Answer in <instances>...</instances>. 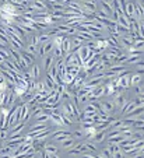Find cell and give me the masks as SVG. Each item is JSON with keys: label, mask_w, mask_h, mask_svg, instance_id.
Instances as JSON below:
<instances>
[{"label": "cell", "mask_w": 144, "mask_h": 158, "mask_svg": "<svg viewBox=\"0 0 144 158\" xmlns=\"http://www.w3.org/2000/svg\"><path fill=\"white\" fill-rule=\"evenodd\" d=\"M84 45L87 46L88 49H90V51H94V52H97V53H101V52H99V49H98V45H97V41H95V39H90V41H85Z\"/></svg>", "instance_id": "obj_19"}, {"label": "cell", "mask_w": 144, "mask_h": 158, "mask_svg": "<svg viewBox=\"0 0 144 158\" xmlns=\"http://www.w3.org/2000/svg\"><path fill=\"white\" fill-rule=\"evenodd\" d=\"M81 69H83V67H78V66H76V64H70V66H66V73H69L73 77H76V76H78V73L81 72Z\"/></svg>", "instance_id": "obj_18"}, {"label": "cell", "mask_w": 144, "mask_h": 158, "mask_svg": "<svg viewBox=\"0 0 144 158\" xmlns=\"http://www.w3.org/2000/svg\"><path fill=\"white\" fill-rule=\"evenodd\" d=\"M88 52H90V49H88L85 45H83V46L78 49V52H77V56H78V59L81 60V63H83V64H84V63L88 60Z\"/></svg>", "instance_id": "obj_7"}, {"label": "cell", "mask_w": 144, "mask_h": 158, "mask_svg": "<svg viewBox=\"0 0 144 158\" xmlns=\"http://www.w3.org/2000/svg\"><path fill=\"white\" fill-rule=\"evenodd\" d=\"M76 144V140L73 137H69V139H66V140H63L62 141V148L63 150H70L73 146Z\"/></svg>", "instance_id": "obj_22"}, {"label": "cell", "mask_w": 144, "mask_h": 158, "mask_svg": "<svg viewBox=\"0 0 144 158\" xmlns=\"http://www.w3.org/2000/svg\"><path fill=\"white\" fill-rule=\"evenodd\" d=\"M0 158H17L14 154H10V155H2Z\"/></svg>", "instance_id": "obj_45"}, {"label": "cell", "mask_w": 144, "mask_h": 158, "mask_svg": "<svg viewBox=\"0 0 144 158\" xmlns=\"http://www.w3.org/2000/svg\"><path fill=\"white\" fill-rule=\"evenodd\" d=\"M129 101V99L126 98V97L123 95V94H115V99H113V104H115V109L119 110L123 108V105L126 104V102Z\"/></svg>", "instance_id": "obj_4"}, {"label": "cell", "mask_w": 144, "mask_h": 158, "mask_svg": "<svg viewBox=\"0 0 144 158\" xmlns=\"http://www.w3.org/2000/svg\"><path fill=\"white\" fill-rule=\"evenodd\" d=\"M7 139H9V130H6V129H0V140L6 141Z\"/></svg>", "instance_id": "obj_36"}, {"label": "cell", "mask_w": 144, "mask_h": 158, "mask_svg": "<svg viewBox=\"0 0 144 158\" xmlns=\"http://www.w3.org/2000/svg\"><path fill=\"white\" fill-rule=\"evenodd\" d=\"M72 137L74 139V140H77V139H84L85 134H84V130H83V127L74 129V130L72 131Z\"/></svg>", "instance_id": "obj_24"}, {"label": "cell", "mask_w": 144, "mask_h": 158, "mask_svg": "<svg viewBox=\"0 0 144 158\" xmlns=\"http://www.w3.org/2000/svg\"><path fill=\"white\" fill-rule=\"evenodd\" d=\"M106 136H108V130H99V131H97L95 137H94L93 141L95 144H99V143H102V141L106 140Z\"/></svg>", "instance_id": "obj_11"}, {"label": "cell", "mask_w": 144, "mask_h": 158, "mask_svg": "<svg viewBox=\"0 0 144 158\" xmlns=\"http://www.w3.org/2000/svg\"><path fill=\"white\" fill-rule=\"evenodd\" d=\"M62 52H63V57L66 56V55H69L70 52H72V41H70V38H64L63 39V44H62Z\"/></svg>", "instance_id": "obj_10"}, {"label": "cell", "mask_w": 144, "mask_h": 158, "mask_svg": "<svg viewBox=\"0 0 144 158\" xmlns=\"http://www.w3.org/2000/svg\"><path fill=\"white\" fill-rule=\"evenodd\" d=\"M134 66L137 67V69H144V60H141V59H140Z\"/></svg>", "instance_id": "obj_43"}, {"label": "cell", "mask_w": 144, "mask_h": 158, "mask_svg": "<svg viewBox=\"0 0 144 158\" xmlns=\"http://www.w3.org/2000/svg\"><path fill=\"white\" fill-rule=\"evenodd\" d=\"M28 74H30V77L32 78V80H39V77H41V66L34 63V64L31 66Z\"/></svg>", "instance_id": "obj_6"}, {"label": "cell", "mask_w": 144, "mask_h": 158, "mask_svg": "<svg viewBox=\"0 0 144 158\" xmlns=\"http://www.w3.org/2000/svg\"><path fill=\"white\" fill-rule=\"evenodd\" d=\"M108 150L112 152V155H113V152H116L117 150H120L119 144H115V143H108Z\"/></svg>", "instance_id": "obj_35"}, {"label": "cell", "mask_w": 144, "mask_h": 158, "mask_svg": "<svg viewBox=\"0 0 144 158\" xmlns=\"http://www.w3.org/2000/svg\"><path fill=\"white\" fill-rule=\"evenodd\" d=\"M46 129H51V127H49V123H36V125L31 126V127H30V131H28L27 134H30V136H34L35 133L43 131V130H46Z\"/></svg>", "instance_id": "obj_3"}, {"label": "cell", "mask_w": 144, "mask_h": 158, "mask_svg": "<svg viewBox=\"0 0 144 158\" xmlns=\"http://www.w3.org/2000/svg\"><path fill=\"white\" fill-rule=\"evenodd\" d=\"M133 127H134L136 131H140V133H143L144 131V120L141 119H134V122H133Z\"/></svg>", "instance_id": "obj_23"}, {"label": "cell", "mask_w": 144, "mask_h": 158, "mask_svg": "<svg viewBox=\"0 0 144 158\" xmlns=\"http://www.w3.org/2000/svg\"><path fill=\"white\" fill-rule=\"evenodd\" d=\"M101 104V108H102V110H105L106 114H112V112H116V109H115V104H113V101H102V102H99Z\"/></svg>", "instance_id": "obj_9"}, {"label": "cell", "mask_w": 144, "mask_h": 158, "mask_svg": "<svg viewBox=\"0 0 144 158\" xmlns=\"http://www.w3.org/2000/svg\"><path fill=\"white\" fill-rule=\"evenodd\" d=\"M93 95L97 99L101 98L102 95H105V87H104V85H98V87H95V88L93 89Z\"/></svg>", "instance_id": "obj_20"}, {"label": "cell", "mask_w": 144, "mask_h": 158, "mask_svg": "<svg viewBox=\"0 0 144 158\" xmlns=\"http://www.w3.org/2000/svg\"><path fill=\"white\" fill-rule=\"evenodd\" d=\"M127 59H129V55L123 53V55H120V56H117L116 59H115V63H116V64H125V63H127Z\"/></svg>", "instance_id": "obj_30"}, {"label": "cell", "mask_w": 144, "mask_h": 158, "mask_svg": "<svg viewBox=\"0 0 144 158\" xmlns=\"http://www.w3.org/2000/svg\"><path fill=\"white\" fill-rule=\"evenodd\" d=\"M105 95H115V93H116V85L112 83H106L105 85Z\"/></svg>", "instance_id": "obj_21"}, {"label": "cell", "mask_w": 144, "mask_h": 158, "mask_svg": "<svg viewBox=\"0 0 144 158\" xmlns=\"http://www.w3.org/2000/svg\"><path fill=\"white\" fill-rule=\"evenodd\" d=\"M143 49H144V48H143Z\"/></svg>", "instance_id": "obj_48"}, {"label": "cell", "mask_w": 144, "mask_h": 158, "mask_svg": "<svg viewBox=\"0 0 144 158\" xmlns=\"http://www.w3.org/2000/svg\"><path fill=\"white\" fill-rule=\"evenodd\" d=\"M141 81H143V77H141V74L132 73V76H130V87L138 85V84H141Z\"/></svg>", "instance_id": "obj_15"}, {"label": "cell", "mask_w": 144, "mask_h": 158, "mask_svg": "<svg viewBox=\"0 0 144 158\" xmlns=\"http://www.w3.org/2000/svg\"><path fill=\"white\" fill-rule=\"evenodd\" d=\"M15 94L13 93V91H9V94H7V98H6V102H4V105L3 106H6V108H11L13 105H14V102H15Z\"/></svg>", "instance_id": "obj_16"}, {"label": "cell", "mask_w": 144, "mask_h": 158, "mask_svg": "<svg viewBox=\"0 0 144 158\" xmlns=\"http://www.w3.org/2000/svg\"><path fill=\"white\" fill-rule=\"evenodd\" d=\"M113 158H126V155L122 150H117L116 152H113Z\"/></svg>", "instance_id": "obj_42"}, {"label": "cell", "mask_w": 144, "mask_h": 158, "mask_svg": "<svg viewBox=\"0 0 144 158\" xmlns=\"http://www.w3.org/2000/svg\"><path fill=\"white\" fill-rule=\"evenodd\" d=\"M53 62H55V57L52 56V53L43 56V66H42V69L45 70V72H48V70L51 69V66L53 64Z\"/></svg>", "instance_id": "obj_12"}, {"label": "cell", "mask_w": 144, "mask_h": 158, "mask_svg": "<svg viewBox=\"0 0 144 158\" xmlns=\"http://www.w3.org/2000/svg\"><path fill=\"white\" fill-rule=\"evenodd\" d=\"M31 45H34V46H41V44H39V35H34L31 36Z\"/></svg>", "instance_id": "obj_39"}, {"label": "cell", "mask_w": 144, "mask_h": 158, "mask_svg": "<svg viewBox=\"0 0 144 158\" xmlns=\"http://www.w3.org/2000/svg\"><path fill=\"white\" fill-rule=\"evenodd\" d=\"M49 123H52L53 126H57V127H63L62 118H60V115H56V114H52L49 116Z\"/></svg>", "instance_id": "obj_14"}, {"label": "cell", "mask_w": 144, "mask_h": 158, "mask_svg": "<svg viewBox=\"0 0 144 158\" xmlns=\"http://www.w3.org/2000/svg\"><path fill=\"white\" fill-rule=\"evenodd\" d=\"M53 48H55L53 42H52V39H51V41H48V42H45V44L41 45V48H38V55L41 57H43V56H46V55L52 53Z\"/></svg>", "instance_id": "obj_2"}, {"label": "cell", "mask_w": 144, "mask_h": 158, "mask_svg": "<svg viewBox=\"0 0 144 158\" xmlns=\"http://www.w3.org/2000/svg\"><path fill=\"white\" fill-rule=\"evenodd\" d=\"M62 80H63V84H66V85H72L73 81H74V77H73L72 74H69V73H66V74H63Z\"/></svg>", "instance_id": "obj_32"}, {"label": "cell", "mask_w": 144, "mask_h": 158, "mask_svg": "<svg viewBox=\"0 0 144 158\" xmlns=\"http://www.w3.org/2000/svg\"><path fill=\"white\" fill-rule=\"evenodd\" d=\"M41 2H46V0H41Z\"/></svg>", "instance_id": "obj_47"}, {"label": "cell", "mask_w": 144, "mask_h": 158, "mask_svg": "<svg viewBox=\"0 0 144 158\" xmlns=\"http://www.w3.org/2000/svg\"><path fill=\"white\" fill-rule=\"evenodd\" d=\"M51 39H52V36L49 35V32H43V34H41V35H39V44L42 45V44H45V42L51 41Z\"/></svg>", "instance_id": "obj_34"}, {"label": "cell", "mask_w": 144, "mask_h": 158, "mask_svg": "<svg viewBox=\"0 0 144 158\" xmlns=\"http://www.w3.org/2000/svg\"><path fill=\"white\" fill-rule=\"evenodd\" d=\"M45 140H34L32 141V148H34V151L38 154L39 151H42L43 148H45Z\"/></svg>", "instance_id": "obj_17"}, {"label": "cell", "mask_w": 144, "mask_h": 158, "mask_svg": "<svg viewBox=\"0 0 144 158\" xmlns=\"http://www.w3.org/2000/svg\"><path fill=\"white\" fill-rule=\"evenodd\" d=\"M52 139L56 141H59V143H62L63 140H66V139L72 137V131L70 130H63V129H60V130H56V131H52L51 133Z\"/></svg>", "instance_id": "obj_1"}, {"label": "cell", "mask_w": 144, "mask_h": 158, "mask_svg": "<svg viewBox=\"0 0 144 158\" xmlns=\"http://www.w3.org/2000/svg\"><path fill=\"white\" fill-rule=\"evenodd\" d=\"M95 17L106 20V18H111V14H109V13H106L105 10H97V11H95Z\"/></svg>", "instance_id": "obj_33"}, {"label": "cell", "mask_w": 144, "mask_h": 158, "mask_svg": "<svg viewBox=\"0 0 144 158\" xmlns=\"http://www.w3.org/2000/svg\"><path fill=\"white\" fill-rule=\"evenodd\" d=\"M27 91H28L27 88H24V87H20V85H14V88H13V93H14L15 97H18V98H21V97L24 95Z\"/></svg>", "instance_id": "obj_26"}, {"label": "cell", "mask_w": 144, "mask_h": 158, "mask_svg": "<svg viewBox=\"0 0 144 158\" xmlns=\"http://www.w3.org/2000/svg\"><path fill=\"white\" fill-rule=\"evenodd\" d=\"M46 2H51V3H55V2H59V0H46Z\"/></svg>", "instance_id": "obj_46"}, {"label": "cell", "mask_w": 144, "mask_h": 158, "mask_svg": "<svg viewBox=\"0 0 144 158\" xmlns=\"http://www.w3.org/2000/svg\"><path fill=\"white\" fill-rule=\"evenodd\" d=\"M83 130H84V134H85V140L87 141H93L94 137L97 134V129L94 126H81Z\"/></svg>", "instance_id": "obj_5"}, {"label": "cell", "mask_w": 144, "mask_h": 158, "mask_svg": "<svg viewBox=\"0 0 144 158\" xmlns=\"http://www.w3.org/2000/svg\"><path fill=\"white\" fill-rule=\"evenodd\" d=\"M27 51L30 52V53H32L34 56H35V55H38V46H34V45L28 44V48H27Z\"/></svg>", "instance_id": "obj_38"}, {"label": "cell", "mask_w": 144, "mask_h": 158, "mask_svg": "<svg viewBox=\"0 0 144 158\" xmlns=\"http://www.w3.org/2000/svg\"><path fill=\"white\" fill-rule=\"evenodd\" d=\"M43 150H45L48 154H51V155L57 154V151H59V150H57V147L55 146V144H52V143H46L45 144V148H43Z\"/></svg>", "instance_id": "obj_27"}, {"label": "cell", "mask_w": 144, "mask_h": 158, "mask_svg": "<svg viewBox=\"0 0 144 158\" xmlns=\"http://www.w3.org/2000/svg\"><path fill=\"white\" fill-rule=\"evenodd\" d=\"M85 148H87V151L90 152H98V147H97V144L94 143V141H87L85 140Z\"/></svg>", "instance_id": "obj_28"}, {"label": "cell", "mask_w": 144, "mask_h": 158, "mask_svg": "<svg viewBox=\"0 0 144 158\" xmlns=\"http://www.w3.org/2000/svg\"><path fill=\"white\" fill-rule=\"evenodd\" d=\"M136 108V104H134V101H127L126 104L123 105V108L122 109H120V115H123V116H127V115L130 114V112H132L133 109H134Z\"/></svg>", "instance_id": "obj_8"}, {"label": "cell", "mask_w": 144, "mask_h": 158, "mask_svg": "<svg viewBox=\"0 0 144 158\" xmlns=\"http://www.w3.org/2000/svg\"><path fill=\"white\" fill-rule=\"evenodd\" d=\"M20 55H21V57L24 59V62L27 63L28 66H30V64H34V60H35V56H34L32 53H30L28 51H21V52H20Z\"/></svg>", "instance_id": "obj_13"}, {"label": "cell", "mask_w": 144, "mask_h": 158, "mask_svg": "<svg viewBox=\"0 0 144 158\" xmlns=\"http://www.w3.org/2000/svg\"><path fill=\"white\" fill-rule=\"evenodd\" d=\"M60 118H62V122H63V126H67V127H70L72 126V120L70 119H67L66 116H63V115H60Z\"/></svg>", "instance_id": "obj_41"}, {"label": "cell", "mask_w": 144, "mask_h": 158, "mask_svg": "<svg viewBox=\"0 0 144 158\" xmlns=\"http://www.w3.org/2000/svg\"><path fill=\"white\" fill-rule=\"evenodd\" d=\"M14 151H15V148H13V147H10V146H4L3 144V147L0 148V157L2 155H10V154H14Z\"/></svg>", "instance_id": "obj_25"}, {"label": "cell", "mask_w": 144, "mask_h": 158, "mask_svg": "<svg viewBox=\"0 0 144 158\" xmlns=\"http://www.w3.org/2000/svg\"><path fill=\"white\" fill-rule=\"evenodd\" d=\"M134 93H136V94H138V95H140V94L143 93V89H141V85H140V84L134 87Z\"/></svg>", "instance_id": "obj_44"}, {"label": "cell", "mask_w": 144, "mask_h": 158, "mask_svg": "<svg viewBox=\"0 0 144 158\" xmlns=\"http://www.w3.org/2000/svg\"><path fill=\"white\" fill-rule=\"evenodd\" d=\"M52 56L55 59H63V52H62V48L60 46H55L53 51H52Z\"/></svg>", "instance_id": "obj_29"}, {"label": "cell", "mask_w": 144, "mask_h": 158, "mask_svg": "<svg viewBox=\"0 0 144 158\" xmlns=\"http://www.w3.org/2000/svg\"><path fill=\"white\" fill-rule=\"evenodd\" d=\"M36 118V123H49V115H46V114H39L38 116H35Z\"/></svg>", "instance_id": "obj_31"}, {"label": "cell", "mask_w": 144, "mask_h": 158, "mask_svg": "<svg viewBox=\"0 0 144 158\" xmlns=\"http://www.w3.org/2000/svg\"><path fill=\"white\" fill-rule=\"evenodd\" d=\"M99 154H101V155H102V157H104V158H113V155H112V152L109 151L108 148H102Z\"/></svg>", "instance_id": "obj_37"}, {"label": "cell", "mask_w": 144, "mask_h": 158, "mask_svg": "<svg viewBox=\"0 0 144 158\" xmlns=\"http://www.w3.org/2000/svg\"><path fill=\"white\" fill-rule=\"evenodd\" d=\"M140 59H141V56H132L127 59V63H129V64H136Z\"/></svg>", "instance_id": "obj_40"}]
</instances>
